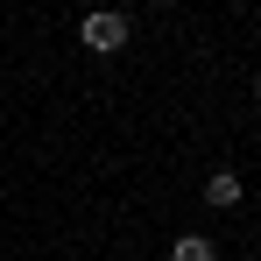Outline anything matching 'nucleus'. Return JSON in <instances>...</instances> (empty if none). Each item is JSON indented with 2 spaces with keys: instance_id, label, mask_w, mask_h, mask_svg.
I'll return each mask as SVG.
<instances>
[{
  "instance_id": "1",
  "label": "nucleus",
  "mask_w": 261,
  "mask_h": 261,
  "mask_svg": "<svg viewBox=\"0 0 261 261\" xmlns=\"http://www.w3.org/2000/svg\"><path fill=\"white\" fill-rule=\"evenodd\" d=\"M78 36H85V49L106 57V49L127 43V14H85V21H78Z\"/></svg>"
},
{
  "instance_id": "2",
  "label": "nucleus",
  "mask_w": 261,
  "mask_h": 261,
  "mask_svg": "<svg viewBox=\"0 0 261 261\" xmlns=\"http://www.w3.org/2000/svg\"><path fill=\"white\" fill-rule=\"evenodd\" d=\"M205 198H212L219 212H233V205H240V176H233V170H212V176H205Z\"/></svg>"
},
{
  "instance_id": "3",
  "label": "nucleus",
  "mask_w": 261,
  "mask_h": 261,
  "mask_svg": "<svg viewBox=\"0 0 261 261\" xmlns=\"http://www.w3.org/2000/svg\"><path fill=\"white\" fill-rule=\"evenodd\" d=\"M170 261H212V240H205V233H184L170 247Z\"/></svg>"
},
{
  "instance_id": "4",
  "label": "nucleus",
  "mask_w": 261,
  "mask_h": 261,
  "mask_svg": "<svg viewBox=\"0 0 261 261\" xmlns=\"http://www.w3.org/2000/svg\"><path fill=\"white\" fill-rule=\"evenodd\" d=\"M254 99H261V78H254Z\"/></svg>"
}]
</instances>
